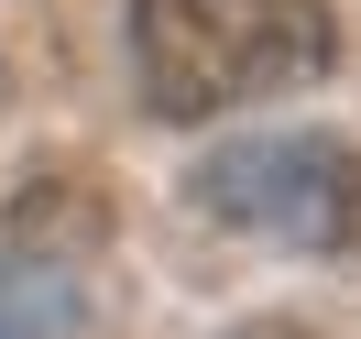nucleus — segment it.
<instances>
[{
    "label": "nucleus",
    "instance_id": "2",
    "mask_svg": "<svg viewBox=\"0 0 361 339\" xmlns=\"http://www.w3.org/2000/svg\"><path fill=\"white\" fill-rule=\"evenodd\" d=\"M186 208L274 252H350L361 230V154L339 132H241L186 175Z\"/></svg>",
    "mask_w": 361,
    "mask_h": 339
},
{
    "label": "nucleus",
    "instance_id": "1",
    "mask_svg": "<svg viewBox=\"0 0 361 339\" xmlns=\"http://www.w3.org/2000/svg\"><path fill=\"white\" fill-rule=\"evenodd\" d=\"M132 88L154 121H219L339 66L329 0H121Z\"/></svg>",
    "mask_w": 361,
    "mask_h": 339
},
{
    "label": "nucleus",
    "instance_id": "3",
    "mask_svg": "<svg viewBox=\"0 0 361 339\" xmlns=\"http://www.w3.org/2000/svg\"><path fill=\"white\" fill-rule=\"evenodd\" d=\"M88 285L66 252H0V339H77Z\"/></svg>",
    "mask_w": 361,
    "mask_h": 339
},
{
    "label": "nucleus",
    "instance_id": "4",
    "mask_svg": "<svg viewBox=\"0 0 361 339\" xmlns=\"http://www.w3.org/2000/svg\"><path fill=\"white\" fill-rule=\"evenodd\" d=\"M241 339H317V328H295V317H263V328H241Z\"/></svg>",
    "mask_w": 361,
    "mask_h": 339
}]
</instances>
